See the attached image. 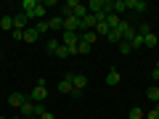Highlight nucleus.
I'll use <instances>...</instances> for the list:
<instances>
[{"label":"nucleus","mask_w":159,"mask_h":119,"mask_svg":"<svg viewBox=\"0 0 159 119\" xmlns=\"http://www.w3.org/2000/svg\"><path fill=\"white\" fill-rule=\"evenodd\" d=\"M24 101H27V95H24V93H11V95H8V103H11L13 108H21Z\"/></svg>","instance_id":"nucleus-8"},{"label":"nucleus","mask_w":159,"mask_h":119,"mask_svg":"<svg viewBox=\"0 0 159 119\" xmlns=\"http://www.w3.org/2000/svg\"><path fill=\"white\" fill-rule=\"evenodd\" d=\"M34 29H37L40 34H43V32H48V21H37V27H34Z\"/></svg>","instance_id":"nucleus-28"},{"label":"nucleus","mask_w":159,"mask_h":119,"mask_svg":"<svg viewBox=\"0 0 159 119\" xmlns=\"http://www.w3.org/2000/svg\"><path fill=\"white\" fill-rule=\"evenodd\" d=\"M80 40H82V42H88V45H93V42L98 40V34H96V32H80Z\"/></svg>","instance_id":"nucleus-17"},{"label":"nucleus","mask_w":159,"mask_h":119,"mask_svg":"<svg viewBox=\"0 0 159 119\" xmlns=\"http://www.w3.org/2000/svg\"><path fill=\"white\" fill-rule=\"evenodd\" d=\"M146 119H159V103H154V108L146 114Z\"/></svg>","instance_id":"nucleus-27"},{"label":"nucleus","mask_w":159,"mask_h":119,"mask_svg":"<svg viewBox=\"0 0 159 119\" xmlns=\"http://www.w3.org/2000/svg\"><path fill=\"white\" fill-rule=\"evenodd\" d=\"M125 3H127V8H133V11H138V13H146L148 11L146 0H125Z\"/></svg>","instance_id":"nucleus-5"},{"label":"nucleus","mask_w":159,"mask_h":119,"mask_svg":"<svg viewBox=\"0 0 159 119\" xmlns=\"http://www.w3.org/2000/svg\"><path fill=\"white\" fill-rule=\"evenodd\" d=\"M66 77L72 79V87H74V90H77V93H82V90H85V87H88V77H85V74H77V72H69Z\"/></svg>","instance_id":"nucleus-3"},{"label":"nucleus","mask_w":159,"mask_h":119,"mask_svg":"<svg viewBox=\"0 0 159 119\" xmlns=\"http://www.w3.org/2000/svg\"><path fill=\"white\" fill-rule=\"evenodd\" d=\"M119 79H122V74H119V69H109V74H106V85H119Z\"/></svg>","instance_id":"nucleus-9"},{"label":"nucleus","mask_w":159,"mask_h":119,"mask_svg":"<svg viewBox=\"0 0 159 119\" xmlns=\"http://www.w3.org/2000/svg\"><path fill=\"white\" fill-rule=\"evenodd\" d=\"M151 79H154V85H157V82H159V72H157V69H154V72H151Z\"/></svg>","instance_id":"nucleus-31"},{"label":"nucleus","mask_w":159,"mask_h":119,"mask_svg":"<svg viewBox=\"0 0 159 119\" xmlns=\"http://www.w3.org/2000/svg\"><path fill=\"white\" fill-rule=\"evenodd\" d=\"M130 48H133V51H141V48H143V34H135V37L130 40Z\"/></svg>","instance_id":"nucleus-20"},{"label":"nucleus","mask_w":159,"mask_h":119,"mask_svg":"<svg viewBox=\"0 0 159 119\" xmlns=\"http://www.w3.org/2000/svg\"><path fill=\"white\" fill-rule=\"evenodd\" d=\"M85 53H90V45L80 40V45H77V56H85Z\"/></svg>","instance_id":"nucleus-24"},{"label":"nucleus","mask_w":159,"mask_h":119,"mask_svg":"<svg viewBox=\"0 0 159 119\" xmlns=\"http://www.w3.org/2000/svg\"><path fill=\"white\" fill-rule=\"evenodd\" d=\"M0 119H6V117H0Z\"/></svg>","instance_id":"nucleus-35"},{"label":"nucleus","mask_w":159,"mask_h":119,"mask_svg":"<svg viewBox=\"0 0 159 119\" xmlns=\"http://www.w3.org/2000/svg\"><path fill=\"white\" fill-rule=\"evenodd\" d=\"M58 90H61V93H66V95H72V93H74V87H72V79H69V77H64L61 82H58Z\"/></svg>","instance_id":"nucleus-11"},{"label":"nucleus","mask_w":159,"mask_h":119,"mask_svg":"<svg viewBox=\"0 0 159 119\" xmlns=\"http://www.w3.org/2000/svg\"><path fill=\"white\" fill-rule=\"evenodd\" d=\"M56 56H58V58H66V56H72V51H69L66 45H58V51H56Z\"/></svg>","instance_id":"nucleus-25"},{"label":"nucleus","mask_w":159,"mask_h":119,"mask_svg":"<svg viewBox=\"0 0 159 119\" xmlns=\"http://www.w3.org/2000/svg\"><path fill=\"white\" fill-rule=\"evenodd\" d=\"M64 32H80V19L77 16L64 19Z\"/></svg>","instance_id":"nucleus-6"},{"label":"nucleus","mask_w":159,"mask_h":119,"mask_svg":"<svg viewBox=\"0 0 159 119\" xmlns=\"http://www.w3.org/2000/svg\"><path fill=\"white\" fill-rule=\"evenodd\" d=\"M48 29H64V19H61V16L48 19Z\"/></svg>","instance_id":"nucleus-19"},{"label":"nucleus","mask_w":159,"mask_h":119,"mask_svg":"<svg viewBox=\"0 0 159 119\" xmlns=\"http://www.w3.org/2000/svg\"><path fill=\"white\" fill-rule=\"evenodd\" d=\"M37 37H40V32L37 29H24V42H37Z\"/></svg>","instance_id":"nucleus-14"},{"label":"nucleus","mask_w":159,"mask_h":119,"mask_svg":"<svg viewBox=\"0 0 159 119\" xmlns=\"http://www.w3.org/2000/svg\"><path fill=\"white\" fill-rule=\"evenodd\" d=\"M93 32H96L98 37H109V32H111V29H109V24H106V21H98Z\"/></svg>","instance_id":"nucleus-13"},{"label":"nucleus","mask_w":159,"mask_h":119,"mask_svg":"<svg viewBox=\"0 0 159 119\" xmlns=\"http://www.w3.org/2000/svg\"><path fill=\"white\" fill-rule=\"evenodd\" d=\"M11 119H21V117H11Z\"/></svg>","instance_id":"nucleus-32"},{"label":"nucleus","mask_w":159,"mask_h":119,"mask_svg":"<svg viewBox=\"0 0 159 119\" xmlns=\"http://www.w3.org/2000/svg\"><path fill=\"white\" fill-rule=\"evenodd\" d=\"M146 98H148V101H154V103H159V85H151V87H148V90H146Z\"/></svg>","instance_id":"nucleus-16"},{"label":"nucleus","mask_w":159,"mask_h":119,"mask_svg":"<svg viewBox=\"0 0 159 119\" xmlns=\"http://www.w3.org/2000/svg\"><path fill=\"white\" fill-rule=\"evenodd\" d=\"M157 72H159V61H157Z\"/></svg>","instance_id":"nucleus-33"},{"label":"nucleus","mask_w":159,"mask_h":119,"mask_svg":"<svg viewBox=\"0 0 159 119\" xmlns=\"http://www.w3.org/2000/svg\"><path fill=\"white\" fill-rule=\"evenodd\" d=\"M130 119H146V114H143V108H138V106H133L130 108V114H127Z\"/></svg>","instance_id":"nucleus-22"},{"label":"nucleus","mask_w":159,"mask_h":119,"mask_svg":"<svg viewBox=\"0 0 159 119\" xmlns=\"http://www.w3.org/2000/svg\"><path fill=\"white\" fill-rule=\"evenodd\" d=\"M45 98H48V90L43 85H34L32 87V93H29V101H34V103H45Z\"/></svg>","instance_id":"nucleus-4"},{"label":"nucleus","mask_w":159,"mask_h":119,"mask_svg":"<svg viewBox=\"0 0 159 119\" xmlns=\"http://www.w3.org/2000/svg\"><path fill=\"white\" fill-rule=\"evenodd\" d=\"M27 24H29V19L24 16L21 11H19V13H13V29H21V32H24V29H27Z\"/></svg>","instance_id":"nucleus-7"},{"label":"nucleus","mask_w":159,"mask_h":119,"mask_svg":"<svg viewBox=\"0 0 159 119\" xmlns=\"http://www.w3.org/2000/svg\"><path fill=\"white\" fill-rule=\"evenodd\" d=\"M0 58H3V53H0Z\"/></svg>","instance_id":"nucleus-34"},{"label":"nucleus","mask_w":159,"mask_h":119,"mask_svg":"<svg viewBox=\"0 0 159 119\" xmlns=\"http://www.w3.org/2000/svg\"><path fill=\"white\" fill-rule=\"evenodd\" d=\"M106 24H109V29H117L119 24H122V19H119L117 13H106Z\"/></svg>","instance_id":"nucleus-15"},{"label":"nucleus","mask_w":159,"mask_h":119,"mask_svg":"<svg viewBox=\"0 0 159 119\" xmlns=\"http://www.w3.org/2000/svg\"><path fill=\"white\" fill-rule=\"evenodd\" d=\"M32 119H37V117H32Z\"/></svg>","instance_id":"nucleus-36"},{"label":"nucleus","mask_w":159,"mask_h":119,"mask_svg":"<svg viewBox=\"0 0 159 119\" xmlns=\"http://www.w3.org/2000/svg\"><path fill=\"white\" fill-rule=\"evenodd\" d=\"M61 45H66L72 53H77V45H80V32H64V34H61Z\"/></svg>","instance_id":"nucleus-2"},{"label":"nucleus","mask_w":159,"mask_h":119,"mask_svg":"<svg viewBox=\"0 0 159 119\" xmlns=\"http://www.w3.org/2000/svg\"><path fill=\"white\" fill-rule=\"evenodd\" d=\"M106 40H109V42H117V45H119V42H122V29H119V27H117V29H111Z\"/></svg>","instance_id":"nucleus-18"},{"label":"nucleus","mask_w":159,"mask_h":119,"mask_svg":"<svg viewBox=\"0 0 159 119\" xmlns=\"http://www.w3.org/2000/svg\"><path fill=\"white\" fill-rule=\"evenodd\" d=\"M119 53H122V56H127V53H133L130 42H125V40H122V42H119Z\"/></svg>","instance_id":"nucleus-26"},{"label":"nucleus","mask_w":159,"mask_h":119,"mask_svg":"<svg viewBox=\"0 0 159 119\" xmlns=\"http://www.w3.org/2000/svg\"><path fill=\"white\" fill-rule=\"evenodd\" d=\"M37 119H56V117H53V114H51V111H43V114H40V117H37Z\"/></svg>","instance_id":"nucleus-30"},{"label":"nucleus","mask_w":159,"mask_h":119,"mask_svg":"<svg viewBox=\"0 0 159 119\" xmlns=\"http://www.w3.org/2000/svg\"><path fill=\"white\" fill-rule=\"evenodd\" d=\"M157 45H159V37L154 32H148L146 37H143V48H157Z\"/></svg>","instance_id":"nucleus-12"},{"label":"nucleus","mask_w":159,"mask_h":119,"mask_svg":"<svg viewBox=\"0 0 159 119\" xmlns=\"http://www.w3.org/2000/svg\"><path fill=\"white\" fill-rule=\"evenodd\" d=\"M122 11H127V3H125V0H114V13L122 16Z\"/></svg>","instance_id":"nucleus-23"},{"label":"nucleus","mask_w":159,"mask_h":119,"mask_svg":"<svg viewBox=\"0 0 159 119\" xmlns=\"http://www.w3.org/2000/svg\"><path fill=\"white\" fill-rule=\"evenodd\" d=\"M0 29H11L13 32V16H3L0 19Z\"/></svg>","instance_id":"nucleus-21"},{"label":"nucleus","mask_w":159,"mask_h":119,"mask_svg":"<svg viewBox=\"0 0 159 119\" xmlns=\"http://www.w3.org/2000/svg\"><path fill=\"white\" fill-rule=\"evenodd\" d=\"M21 8H24L21 13H24L27 19H37V21H43V16H45V6L37 3V0H24Z\"/></svg>","instance_id":"nucleus-1"},{"label":"nucleus","mask_w":159,"mask_h":119,"mask_svg":"<svg viewBox=\"0 0 159 119\" xmlns=\"http://www.w3.org/2000/svg\"><path fill=\"white\" fill-rule=\"evenodd\" d=\"M11 34H13V40H24V32H21V29H13Z\"/></svg>","instance_id":"nucleus-29"},{"label":"nucleus","mask_w":159,"mask_h":119,"mask_svg":"<svg viewBox=\"0 0 159 119\" xmlns=\"http://www.w3.org/2000/svg\"><path fill=\"white\" fill-rule=\"evenodd\" d=\"M19 111H21L24 117H29V119H32V117H34V101H29V98H27V101H24V106L19 108Z\"/></svg>","instance_id":"nucleus-10"}]
</instances>
